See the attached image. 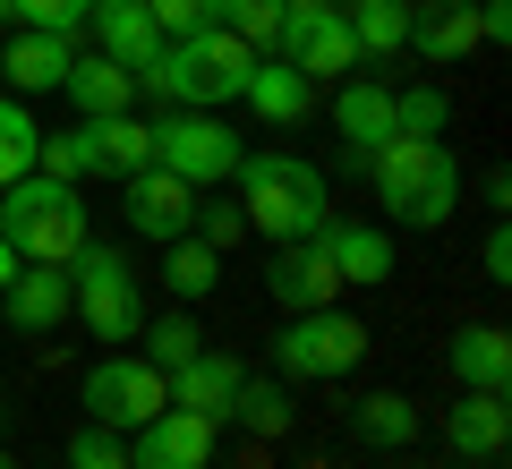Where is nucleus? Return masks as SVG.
<instances>
[{"mask_svg": "<svg viewBox=\"0 0 512 469\" xmlns=\"http://www.w3.org/2000/svg\"><path fill=\"white\" fill-rule=\"evenodd\" d=\"M239 154H248V145H239V128H231V120H214V111H180V103H171L163 120H154V163L180 171L197 197L231 180Z\"/></svg>", "mask_w": 512, "mask_h": 469, "instance_id": "6", "label": "nucleus"}, {"mask_svg": "<svg viewBox=\"0 0 512 469\" xmlns=\"http://www.w3.org/2000/svg\"><path fill=\"white\" fill-rule=\"evenodd\" d=\"M18 282V248H9V239H0V290Z\"/></svg>", "mask_w": 512, "mask_h": 469, "instance_id": "38", "label": "nucleus"}, {"mask_svg": "<svg viewBox=\"0 0 512 469\" xmlns=\"http://www.w3.org/2000/svg\"><path fill=\"white\" fill-rule=\"evenodd\" d=\"M163 401H171V393H163V367L128 359V350H120V359H103V367L86 376V418H94V427H120V435H137L154 410H163Z\"/></svg>", "mask_w": 512, "mask_h": 469, "instance_id": "8", "label": "nucleus"}, {"mask_svg": "<svg viewBox=\"0 0 512 469\" xmlns=\"http://www.w3.org/2000/svg\"><path fill=\"white\" fill-rule=\"evenodd\" d=\"M350 427H359L376 452H402V444H419L427 418H419V401H410V393H367L359 410H350Z\"/></svg>", "mask_w": 512, "mask_h": 469, "instance_id": "25", "label": "nucleus"}, {"mask_svg": "<svg viewBox=\"0 0 512 469\" xmlns=\"http://www.w3.org/2000/svg\"><path fill=\"white\" fill-rule=\"evenodd\" d=\"M333 9H359V0H333Z\"/></svg>", "mask_w": 512, "mask_h": 469, "instance_id": "39", "label": "nucleus"}, {"mask_svg": "<svg viewBox=\"0 0 512 469\" xmlns=\"http://www.w3.org/2000/svg\"><path fill=\"white\" fill-rule=\"evenodd\" d=\"M222 418H239L256 444H274V435H291V427H299L291 393H282V384H248V376H239V393H231V410H222Z\"/></svg>", "mask_w": 512, "mask_h": 469, "instance_id": "26", "label": "nucleus"}, {"mask_svg": "<svg viewBox=\"0 0 512 469\" xmlns=\"http://www.w3.org/2000/svg\"><path fill=\"white\" fill-rule=\"evenodd\" d=\"M86 26H94V52L120 60L128 77H137L154 52H163V26L146 18V0H94V18H86Z\"/></svg>", "mask_w": 512, "mask_h": 469, "instance_id": "13", "label": "nucleus"}, {"mask_svg": "<svg viewBox=\"0 0 512 469\" xmlns=\"http://www.w3.org/2000/svg\"><path fill=\"white\" fill-rule=\"evenodd\" d=\"M410 43H419L436 69L470 60L478 52V0H427V9H410Z\"/></svg>", "mask_w": 512, "mask_h": 469, "instance_id": "15", "label": "nucleus"}, {"mask_svg": "<svg viewBox=\"0 0 512 469\" xmlns=\"http://www.w3.org/2000/svg\"><path fill=\"white\" fill-rule=\"evenodd\" d=\"M9 18H18V35H86L94 0H9Z\"/></svg>", "mask_w": 512, "mask_h": 469, "instance_id": "30", "label": "nucleus"}, {"mask_svg": "<svg viewBox=\"0 0 512 469\" xmlns=\"http://www.w3.org/2000/svg\"><path fill=\"white\" fill-rule=\"evenodd\" d=\"M69 469H128V435H120V427H94V418H86V427L69 435Z\"/></svg>", "mask_w": 512, "mask_h": 469, "instance_id": "34", "label": "nucleus"}, {"mask_svg": "<svg viewBox=\"0 0 512 469\" xmlns=\"http://www.w3.org/2000/svg\"><path fill=\"white\" fill-rule=\"evenodd\" d=\"M146 18L163 26V43H171V35H197V26H214V0H146Z\"/></svg>", "mask_w": 512, "mask_h": 469, "instance_id": "36", "label": "nucleus"}, {"mask_svg": "<svg viewBox=\"0 0 512 469\" xmlns=\"http://www.w3.org/2000/svg\"><path fill=\"white\" fill-rule=\"evenodd\" d=\"M60 469H69V461H60Z\"/></svg>", "mask_w": 512, "mask_h": 469, "instance_id": "42", "label": "nucleus"}, {"mask_svg": "<svg viewBox=\"0 0 512 469\" xmlns=\"http://www.w3.org/2000/svg\"><path fill=\"white\" fill-rule=\"evenodd\" d=\"M504 435H512L504 393H461L453 410H444V444H453L461 461H495V452H504Z\"/></svg>", "mask_w": 512, "mask_h": 469, "instance_id": "17", "label": "nucleus"}, {"mask_svg": "<svg viewBox=\"0 0 512 469\" xmlns=\"http://www.w3.org/2000/svg\"><path fill=\"white\" fill-rule=\"evenodd\" d=\"M359 359H367V325L342 316V307H308V316H291V325L274 333V367L299 376V384H333Z\"/></svg>", "mask_w": 512, "mask_h": 469, "instance_id": "7", "label": "nucleus"}, {"mask_svg": "<svg viewBox=\"0 0 512 469\" xmlns=\"http://www.w3.org/2000/svg\"><path fill=\"white\" fill-rule=\"evenodd\" d=\"M478 265H487V282H512V231H504V214H495V231H487V248H478Z\"/></svg>", "mask_w": 512, "mask_h": 469, "instance_id": "37", "label": "nucleus"}, {"mask_svg": "<svg viewBox=\"0 0 512 469\" xmlns=\"http://www.w3.org/2000/svg\"><path fill=\"white\" fill-rule=\"evenodd\" d=\"M0 469H18V461H9V452H0Z\"/></svg>", "mask_w": 512, "mask_h": 469, "instance_id": "40", "label": "nucleus"}, {"mask_svg": "<svg viewBox=\"0 0 512 469\" xmlns=\"http://www.w3.org/2000/svg\"><path fill=\"white\" fill-rule=\"evenodd\" d=\"M0 18H9V0H0Z\"/></svg>", "mask_w": 512, "mask_h": 469, "instance_id": "41", "label": "nucleus"}, {"mask_svg": "<svg viewBox=\"0 0 512 469\" xmlns=\"http://www.w3.org/2000/svg\"><path fill=\"white\" fill-rule=\"evenodd\" d=\"M137 342H146V367H163V376H171V367H188L205 350V333H197V316L180 307V316H163V325H146Z\"/></svg>", "mask_w": 512, "mask_h": 469, "instance_id": "31", "label": "nucleus"}, {"mask_svg": "<svg viewBox=\"0 0 512 469\" xmlns=\"http://www.w3.org/2000/svg\"><path fill=\"white\" fill-rule=\"evenodd\" d=\"M248 69H256V52L231 35V26H197V35H171L163 52L137 69V86H154L180 111H222V103H239Z\"/></svg>", "mask_w": 512, "mask_h": 469, "instance_id": "3", "label": "nucleus"}, {"mask_svg": "<svg viewBox=\"0 0 512 469\" xmlns=\"http://www.w3.org/2000/svg\"><path fill=\"white\" fill-rule=\"evenodd\" d=\"M214 435H222L214 418L171 410V401H163L146 427L128 435V469H205V461H214Z\"/></svg>", "mask_w": 512, "mask_h": 469, "instance_id": "9", "label": "nucleus"}, {"mask_svg": "<svg viewBox=\"0 0 512 469\" xmlns=\"http://www.w3.org/2000/svg\"><path fill=\"white\" fill-rule=\"evenodd\" d=\"M239 376H248L239 359H222V350H197L188 367H171V376H163V393H171V410H197V418H214V427H222V410H231Z\"/></svg>", "mask_w": 512, "mask_h": 469, "instance_id": "14", "label": "nucleus"}, {"mask_svg": "<svg viewBox=\"0 0 512 469\" xmlns=\"http://www.w3.org/2000/svg\"><path fill=\"white\" fill-rule=\"evenodd\" d=\"M239 222L248 231H265L274 248H291V239H316L333 222V197H325V171L299 163V154H239Z\"/></svg>", "mask_w": 512, "mask_h": 469, "instance_id": "2", "label": "nucleus"}, {"mask_svg": "<svg viewBox=\"0 0 512 469\" xmlns=\"http://www.w3.org/2000/svg\"><path fill=\"white\" fill-rule=\"evenodd\" d=\"M333 290H342V273H333L325 239H291V248L274 256V273H265V299H274L282 316H308V307H333Z\"/></svg>", "mask_w": 512, "mask_h": 469, "instance_id": "11", "label": "nucleus"}, {"mask_svg": "<svg viewBox=\"0 0 512 469\" xmlns=\"http://www.w3.org/2000/svg\"><path fill=\"white\" fill-rule=\"evenodd\" d=\"M0 307H9V325H18V333H60L77 316L69 265H18V282L0 290Z\"/></svg>", "mask_w": 512, "mask_h": 469, "instance_id": "12", "label": "nucleus"}, {"mask_svg": "<svg viewBox=\"0 0 512 469\" xmlns=\"http://www.w3.org/2000/svg\"><path fill=\"white\" fill-rule=\"evenodd\" d=\"M69 60H77L69 35H18L9 52H0V69H9L18 94H60V86H69Z\"/></svg>", "mask_w": 512, "mask_h": 469, "instance_id": "22", "label": "nucleus"}, {"mask_svg": "<svg viewBox=\"0 0 512 469\" xmlns=\"http://www.w3.org/2000/svg\"><path fill=\"white\" fill-rule=\"evenodd\" d=\"M367 180H376L384 214L402 231H444L461 214V163L444 137H384L367 154Z\"/></svg>", "mask_w": 512, "mask_h": 469, "instance_id": "1", "label": "nucleus"}, {"mask_svg": "<svg viewBox=\"0 0 512 469\" xmlns=\"http://www.w3.org/2000/svg\"><path fill=\"white\" fill-rule=\"evenodd\" d=\"M94 145V171H111V180H128V171H146L154 163V128L146 120H128V111H111V120H77Z\"/></svg>", "mask_w": 512, "mask_h": 469, "instance_id": "24", "label": "nucleus"}, {"mask_svg": "<svg viewBox=\"0 0 512 469\" xmlns=\"http://www.w3.org/2000/svg\"><path fill=\"white\" fill-rule=\"evenodd\" d=\"M239 103H256V120H274V128H299L316 111V86L291 69V60H256L248 86H239Z\"/></svg>", "mask_w": 512, "mask_h": 469, "instance_id": "18", "label": "nucleus"}, {"mask_svg": "<svg viewBox=\"0 0 512 469\" xmlns=\"http://www.w3.org/2000/svg\"><path fill=\"white\" fill-rule=\"evenodd\" d=\"M163 282L180 290V307H197V299H214V282H222V256L205 248L197 231H188V239H171V256H163Z\"/></svg>", "mask_w": 512, "mask_h": 469, "instance_id": "27", "label": "nucleus"}, {"mask_svg": "<svg viewBox=\"0 0 512 469\" xmlns=\"http://www.w3.org/2000/svg\"><path fill=\"white\" fill-rule=\"evenodd\" d=\"M35 145H43V128L26 120V103H18V94H0V188L35 171Z\"/></svg>", "mask_w": 512, "mask_h": 469, "instance_id": "29", "label": "nucleus"}, {"mask_svg": "<svg viewBox=\"0 0 512 469\" xmlns=\"http://www.w3.org/2000/svg\"><path fill=\"white\" fill-rule=\"evenodd\" d=\"M359 60H367V52H359V35H350L342 9H325V18L291 43V69L308 77V86H316V77H359Z\"/></svg>", "mask_w": 512, "mask_h": 469, "instance_id": "21", "label": "nucleus"}, {"mask_svg": "<svg viewBox=\"0 0 512 469\" xmlns=\"http://www.w3.org/2000/svg\"><path fill=\"white\" fill-rule=\"evenodd\" d=\"M69 299H77V316H86V333L94 342H137L146 333V299H137V273H128V256L120 248H77L69 256Z\"/></svg>", "mask_w": 512, "mask_h": 469, "instance_id": "5", "label": "nucleus"}, {"mask_svg": "<svg viewBox=\"0 0 512 469\" xmlns=\"http://www.w3.org/2000/svg\"><path fill=\"white\" fill-rule=\"evenodd\" d=\"M444 120H453V103H444L436 86H402L393 94V137H444Z\"/></svg>", "mask_w": 512, "mask_h": 469, "instance_id": "32", "label": "nucleus"}, {"mask_svg": "<svg viewBox=\"0 0 512 469\" xmlns=\"http://www.w3.org/2000/svg\"><path fill=\"white\" fill-rule=\"evenodd\" d=\"M0 239L18 248V265H69L86 248V197L52 171H26V180L0 188Z\"/></svg>", "mask_w": 512, "mask_h": 469, "instance_id": "4", "label": "nucleus"}, {"mask_svg": "<svg viewBox=\"0 0 512 469\" xmlns=\"http://www.w3.org/2000/svg\"><path fill=\"white\" fill-rule=\"evenodd\" d=\"M333 128L350 137V154H376L384 137H393V86H376V77H342V94H333Z\"/></svg>", "mask_w": 512, "mask_h": 469, "instance_id": "16", "label": "nucleus"}, {"mask_svg": "<svg viewBox=\"0 0 512 469\" xmlns=\"http://www.w3.org/2000/svg\"><path fill=\"white\" fill-rule=\"evenodd\" d=\"M35 171H52V180H94V145H86V128H60V137H43L35 145Z\"/></svg>", "mask_w": 512, "mask_h": 469, "instance_id": "33", "label": "nucleus"}, {"mask_svg": "<svg viewBox=\"0 0 512 469\" xmlns=\"http://www.w3.org/2000/svg\"><path fill=\"white\" fill-rule=\"evenodd\" d=\"M316 239H325V256H333L342 282H393V239H384L376 222H342V214H333Z\"/></svg>", "mask_w": 512, "mask_h": 469, "instance_id": "19", "label": "nucleus"}, {"mask_svg": "<svg viewBox=\"0 0 512 469\" xmlns=\"http://www.w3.org/2000/svg\"><path fill=\"white\" fill-rule=\"evenodd\" d=\"M120 197H128V231H146V239H188V222H197V188L180 180V171H163V163H146V171H128L120 180Z\"/></svg>", "mask_w": 512, "mask_h": 469, "instance_id": "10", "label": "nucleus"}, {"mask_svg": "<svg viewBox=\"0 0 512 469\" xmlns=\"http://www.w3.org/2000/svg\"><path fill=\"white\" fill-rule=\"evenodd\" d=\"M444 359H453L461 393H504V384H512V342L495 325H461L453 342H444Z\"/></svg>", "mask_w": 512, "mask_h": 469, "instance_id": "20", "label": "nucleus"}, {"mask_svg": "<svg viewBox=\"0 0 512 469\" xmlns=\"http://www.w3.org/2000/svg\"><path fill=\"white\" fill-rule=\"evenodd\" d=\"M77 103V120H111V111H128V94H137V77L120 69V60H103V52H86V60H69V86H60Z\"/></svg>", "mask_w": 512, "mask_h": 469, "instance_id": "23", "label": "nucleus"}, {"mask_svg": "<svg viewBox=\"0 0 512 469\" xmlns=\"http://www.w3.org/2000/svg\"><path fill=\"white\" fill-rule=\"evenodd\" d=\"M410 9L419 0H359V9H342L350 35H359V52H402L410 43Z\"/></svg>", "mask_w": 512, "mask_h": 469, "instance_id": "28", "label": "nucleus"}, {"mask_svg": "<svg viewBox=\"0 0 512 469\" xmlns=\"http://www.w3.org/2000/svg\"><path fill=\"white\" fill-rule=\"evenodd\" d=\"M188 231L222 256V248H239V239H248V222H239V205H205V197H197V222H188Z\"/></svg>", "mask_w": 512, "mask_h": 469, "instance_id": "35", "label": "nucleus"}]
</instances>
